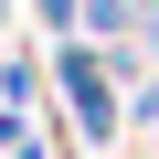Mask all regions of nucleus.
Instances as JSON below:
<instances>
[{"label":"nucleus","mask_w":159,"mask_h":159,"mask_svg":"<svg viewBox=\"0 0 159 159\" xmlns=\"http://www.w3.org/2000/svg\"><path fill=\"white\" fill-rule=\"evenodd\" d=\"M43 74H53V117H74V138H85V148H117L127 96L106 85V53H96V43H53Z\"/></svg>","instance_id":"obj_1"},{"label":"nucleus","mask_w":159,"mask_h":159,"mask_svg":"<svg viewBox=\"0 0 159 159\" xmlns=\"http://www.w3.org/2000/svg\"><path fill=\"white\" fill-rule=\"evenodd\" d=\"M43 85H53L43 64H21V53H0V117H32V106H43Z\"/></svg>","instance_id":"obj_2"},{"label":"nucleus","mask_w":159,"mask_h":159,"mask_svg":"<svg viewBox=\"0 0 159 159\" xmlns=\"http://www.w3.org/2000/svg\"><path fill=\"white\" fill-rule=\"evenodd\" d=\"M85 32H96L106 53H117V43H148V32H138V0H85Z\"/></svg>","instance_id":"obj_3"},{"label":"nucleus","mask_w":159,"mask_h":159,"mask_svg":"<svg viewBox=\"0 0 159 159\" xmlns=\"http://www.w3.org/2000/svg\"><path fill=\"white\" fill-rule=\"evenodd\" d=\"M138 32H148V53H159V0H138Z\"/></svg>","instance_id":"obj_4"}]
</instances>
